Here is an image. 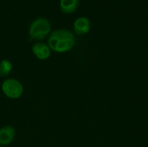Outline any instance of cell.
<instances>
[{
    "label": "cell",
    "mask_w": 148,
    "mask_h": 147,
    "mask_svg": "<svg viewBox=\"0 0 148 147\" xmlns=\"http://www.w3.org/2000/svg\"><path fill=\"white\" fill-rule=\"evenodd\" d=\"M75 44L74 34L65 29H60L53 31L48 39V45L50 49L57 53L69 51Z\"/></svg>",
    "instance_id": "1"
},
{
    "label": "cell",
    "mask_w": 148,
    "mask_h": 147,
    "mask_svg": "<svg viewBox=\"0 0 148 147\" xmlns=\"http://www.w3.org/2000/svg\"><path fill=\"white\" fill-rule=\"evenodd\" d=\"M51 25L48 19L44 17H39L34 20L29 29V34L30 38L36 40L44 39L50 32Z\"/></svg>",
    "instance_id": "2"
},
{
    "label": "cell",
    "mask_w": 148,
    "mask_h": 147,
    "mask_svg": "<svg viewBox=\"0 0 148 147\" xmlns=\"http://www.w3.org/2000/svg\"><path fill=\"white\" fill-rule=\"evenodd\" d=\"M2 90L8 98L18 99L23 92V88L17 80L7 79L2 84Z\"/></svg>",
    "instance_id": "3"
},
{
    "label": "cell",
    "mask_w": 148,
    "mask_h": 147,
    "mask_svg": "<svg viewBox=\"0 0 148 147\" xmlns=\"http://www.w3.org/2000/svg\"><path fill=\"white\" fill-rule=\"evenodd\" d=\"M74 31L77 35H85L88 33L91 27L89 19L86 16H80L74 22Z\"/></svg>",
    "instance_id": "4"
},
{
    "label": "cell",
    "mask_w": 148,
    "mask_h": 147,
    "mask_svg": "<svg viewBox=\"0 0 148 147\" xmlns=\"http://www.w3.org/2000/svg\"><path fill=\"white\" fill-rule=\"evenodd\" d=\"M16 130L11 126H5L0 129V145L7 146L10 145L15 138Z\"/></svg>",
    "instance_id": "5"
},
{
    "label": "cell",
    "mask_w": 148,
    "mask_h": 147,
    "mask_svg": "<svg viewBox=\"0 0 148 147\" xmlns=\"http://www.w3.org/2000/svg\"><path fill=\"white\" fill-rule=\"evenodd\" d=\"M32 51L34 55L40 60H46L50 55V49L49 45L44 42H36L32 46Z\"/></svg>",
    "instance_id": "6"
},
{
    "label": "cell",
    "mask_w": 148,
    "mask_h": 147,
    "mask_svg": "<svg viewBox=\"0 0 148 147\" xmlns=\"http://www.w3.org/2000/svg\"><path fill=\"white\" fill-rule=\"evenodd\" d=\"M79 5V0H60V9L65 14L75 12Z\"/></svg>",
    "instance_id": "7"
},
{
    "label": "cell",
    "mask_w": 148,
    "mask_h": 147,
    "mask_svg": "<svg viewBox=\"0 0 148 147\" xmlns=\"http://www.w3.org/2000/svg\"><path fill=\"white\" fill-rule=\"evenodd\" d=\"M12 64L8 60H3L0 62V76L1 77H6L8 76L11 70H12Z\"/></svg>",
    "instance_id": "8"
},
{
    "label": "cell",
    "mask_w": 148,
    "mask_h": 147,
    "mask_svg": "<svg viewBox=\"0 0 148 147\" xmlns=\"http://www.w3.org/2000/svg\"><path fill=\"white\" fill-rule=\"evenodd\" d=\"M0 147H2V146H0Z\"/></svg>",
    "instance_id": "9"
}]
</instances>
